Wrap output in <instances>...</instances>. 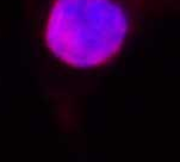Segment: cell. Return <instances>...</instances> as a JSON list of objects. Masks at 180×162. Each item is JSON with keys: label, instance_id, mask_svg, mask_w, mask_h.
<instances>
[{"label": "cell", "instance_id": "6da1fadb", "mask_svg": "<svg viewBox=\"0 0 180 162\" xmlns=\"http://www.w3.org/2000/svg\"><path fill=\"white\" fill-rule=\"evenodd\" d=\"M128 34V19L113 0H57L47 26V44L76 68L108 62Z\"/></svg>", "mask_w": 180, "mask_h": 162}]
</instances>
